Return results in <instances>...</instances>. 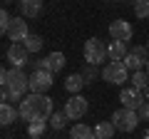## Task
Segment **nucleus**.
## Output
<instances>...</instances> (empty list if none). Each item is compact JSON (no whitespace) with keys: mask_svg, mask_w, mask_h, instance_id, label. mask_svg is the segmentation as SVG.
Wrapping results in <instances>:
<instances>
[{"mask_svg":"<svg viewBox=\"0 0 149 139\" xmlns=\"http://www.w3.org/2000/svg\"><path fill=\"white\" fill-rule=\"evenodd\" d=\"M20 119H25L27 124L30 122H37V119H50L52 117V99L45 95H35V92H30V95L25 97V99L20 102Z\"/></svg>","mask_w":149,"mask_h":139,"instance_id":"1","label":"nucleus"},{"mask_svg":"<svg viewBox=\"0 0 149 139\" xmlns=\"http://www.w3.org/2000/svg\"><path fill=\"white\" fill-rule=\"evenodd\" d=\"M0 85L10 92V99H25V92L30 90V77L22 72L20 67H13V70H3L0 72Z\"/></svg>","mask_w":149,"mask_h":139,"instance_id":"2","label":"nucleus"},{"mask_svg":"<svg viewBox=\"0 0 149 139\" xmlns=\"http://www.w3.org/2000/svg\"><path fill=\"white\" fill-rule=\"evenodd\" d=\"M109 57V55H107V45L102 42L100 38H90L85 42V62L87 65H102L104 62V60Z\"/></svg>","mask_w":149,"mask_h":139,"instance_id":"3","label":"nucleus"},{"mask_svg":"<svg viewBox=\"0 0 149 139\" xmlns=\"http://www.w3.org/2000/svg\"><path fill=\"white\" fill-rule=\"evenodd\" d=\"M139 122H142V119H139V114L134 112V109H127V107L117 109V112L112 114V124H114L119 132H134Z\"/></svg>","mask_w":149,"mask_h":139,"instance_id":"4","label":"nucleus"},{"mask_svg":"<svg viewBox=\"0 0 149 139\" xmlns=\"http://www.w3.org/2000/svg\"><path fill=\"white\" fill-rule=\"evenodd\" d=\"M102 80L109 85H124L129 80V70L124 67V62H109L102 70Z\"/></svg>","mask_w":149,"mask_h":139,"instance_id":"5","label":"nucleus"},{"mask_svg":"<svg viewBox=\"0 0 149 139\" xmlns=\"http://www.w3.org/2000/svg\"><path fill=\"white\" fill-rule=\"evenodd\" d=\"M147 60H149V50H147V45H134L132 50L127 52V57L122 60L124 62V67L129 70V72H137V70H142L144 65H147Z\"/></svg>","mask_w":149,"mask_h":139,"instance_id":"6","label":"nucleus"},{"mask_svg":"<svg viewBox=\"0 0 149 139\" xmlns=\"http://www.w3.org/2000/svg\"><path fill=\"white\" fill-rule=\"evenodd\" d=\"M119 102H122V107L139 112V107H142L147 99H144V92L142 90H137V87H124V90L119 92Z\"/></svg>","mask_w":149,"mask_h":139,"instance_id":"7","label":"nucleus"},{"mask_svg":"<svg viewBox=\"0 0 149 139\" xmlns=\"http://www.w3.org/2000/svg\"><path fill=\"white\" fill-rule=\"evenodd\" d=\"M50 87H52V72H47V70H32V75H30V92L42 95V92H47Z\"/></svg>","mask_w":149,"mask_h":139,"instance_id":"8","label":"nucleus"},{"mask_svg":"<svg viewBox=\"0 0 149 139\" xmlns=\"http://www.w3.org/2000/svg\"><path fill=\"white\" fill-rule=\"evenodd\" d=\"M87 109H90V104H87V99L82 95H72L67 99V104H65V114L70 119H82L87 114Z\"/></svg>","mask_w":149,"mask_h":139,"instance_id":"9","label":"nucleus"},{"mask_svg":"<svg viewBox=\"0 0 149 139\" xmlns=\"http://www.w3.org/2000/svg\"><path fill=\"white\" fill-rule=\"evenodd\" d=\"M65 55L62 52H52V55H47V57H42V60H37L35 62V70H47V72H60V70L65 67Z\"/></svg>","mask_w":149,"mask_h":139,"instance_id":"10","label":"nucleus"},{"mask_svg":"<svg viewBox=\"0 0 149 139\" xmlns=\"http://www.w3.org/2000/svg\"><path fill=\"white\" fill-rule=\"evenodd\" d=\"M5 57H8V62H10L13 67L22 70V65H27V60H30V52H27V47L22 42H17V45H10V47H8Z\"/></svg>","mask_w":149,"mask_h":139,"instance_id":"11","label":"nucleus"},{"mask_svg":"<svg viewBox=\"0 0 149 139\" xmlns=\"http://www.w3.org/2000/svg\"><path fill=\"white\" fill-rule=\"evenodd\" d=\"M109 35H112V40L129 42V40H132V35H134V27L129 25L127 20H112V25H109Z\"/></svg>","mask_w":149,"mask_h":139,"instance_id":"12","label":"nucleus"},{"mask_svg":"<svg viewBox=\"0 0 149 139\" xmlns=\"http://www.w3.org/2000/svg\"><path fill=\"white\" fill-rule=\"evenodd\" d=\"M27 35H30V30H27V20L15 17L13 25H10V32H8V40H13V45H17V42H25Z\"/></svg>","mask_w":149,"mask_h":139,"instance_id":"13","label":"nucleus"},{"mask_svg":"<svg viewBox=\"0 0 149 139\" xmlns=\"http://www.w3.org/2000/svg\"><path fill=\"white\" fill-rule=\"evenodd\" d=\"M129 47L127 42H119V40H112L109 45H107V55H109V62H122L124 57H127Z\"/></svg>","mask_w":149,"mask_h":139,"instance_id":"14","label":"nucleus"},{"mask_svg":"<svg viewBox=\"0 0 149 139\" xmlns=\"http://www.w3.org/2000/svg\"><path fill=\"white\" fill-rule=\"evenodd\" d=\"M15 119H20V109H15L10 102H3L0 104V124L3 127H10Z\"/></svg>","mask_w":149,"mask_h":139,"instance_id":"15","label":"nucleus"},{"mask_svg":"<svg viewBox=\"0 0 149 139\" xmlns=\"http://www.w3.org/2000/svg\"><path fill=\"white\" fill-rule=\"evenodd\" d=\"M22 17H37L42 13V0H20Z\"/></svg>","mask_w":149,"mask_h":139,"instance_id":"16","label":"nucleus"},{"mask_svg":"<svg viewBox=\"0 0 149 139\" xmlns=\"http://www.w3.org/2000/svg\"><path fill=\"white\" fill-rule=\"evenodd\" d=\"M85 85H87V82H85V77H82V75H77V72H74V75H70L67 80H65V90H67L70 95H80V90H82Z\"/></svg>","mask_w":149,"mask_h":139,"instance_id":"17","label":"nucleus"},{"mask_svg":"<svg viewBox=\"0 0 149 139\" xmlns=\"http://www.w3.org/2000/svg\"><path fill=\"white\" fill-rule=\"evenodd\" d=\"M70 139H97V137H95V129H90L87 124H74L70 129Z\"/></svg>","mask_w":149,"mask_h":139,"instance_id":"18","label":"nucleus"},{"mask_svg":"<svg viewBox=\"0 0 149 139\" xmlns=\"http://www.w3.org/2000/svg\"><path fill=\"white\" fill-rule=\"evenodd\" d=\"M114 129H117V127H114L112 122H100L95 127V137L97 139H112V137H114Z\"/></svg>","mask_w":149,"mask_h":139,"instance_id":"19","label":"nucleus"},{"mask_svg":"<svg viewBox=\"0 0 149 139\" xmlns=\"http://www.w3.org/2000/svg\"><path fill=\"white\" fill-rule=\"evenodd\" d=\"M129 80H132V87H137V90H142V92L149 87V75L144 72V70H137V72H132V77H129Z\"/></svg>","mask_w":149,"mask_h":139,"instance_id":"20","label":"nucleus"},{"mask_svg":"<svg viewBox=\"0 0 149 139\" xmlns=\"http://www.w3.org/2000/svg\"><path fill=\"white\" fill-rule=\"evenodd\" d=\"M22 45L27 47V52H30V55H35V52H40V50H42V38H40V35H27Z\"/></svg>","mask_w":149,"mask_h":139,"instance_id":"21","label":"nucleus"},{"mask_svg":"<svg viewBox=\"0 0 149 139\" xmlns=\"http://www.w3.org/2000/svg\"><path fill=\"white\" fill-rule=\"evenodd\" d=\"M13 20H15V17H13L8 10H0V32H3L5 38H8V32H10V25H13Z\"/></svg>","mask_w":149,"mask_h":139,"instance_id":"22","label":"nucleus"},{"mask_svg":"<svg viewBox=\"0 0 149 139\" xmlns=\"http://www.w3.org/2000/svg\"><path fill=\"white\" fill-rule=\"evenodd\" d=\"M67 114H65V109H62V112H52V117H50V127H52V129H62L65 127V124H67Z\"/></svg>","mask_w":149,"mask_h":139,"instance_id":"23","label":"nucleus"},{"mask_svg":"<svg viewBox=\"0 0 149 139\" xmlns=\"http://www.w3.org/2000/svg\"><path fill=\"white\" fill-rule=\"evenodd\" d=\"M45 127H47V122H45V119H37V122H30V124H27V134H30V137H42Z\"/></svg>","mask_w":149,"mask_h":139,"instance_id":"24","label":"nucleus"},{"mask_svg":"<svg viewBox=\"0 0 149 139\" xmlns=\"http://www.w3.org/2000/svg\"><path fill=\"white\" fill-rule=\"evenodd\" d=\"M134 15L137 17H149V0H134Z\"/></svg>","mask_w":149,"mask_h":139,"instance_id":"25","label":"nucleus"},{"mask_svg":"<svg viewBox=\"0 0 149 139\" xmlns=\"http://www.w3.org/2000/svg\"><path fill=\"white\" fill-rule=\"evenodd\" d=\"M82 77H85V82H92V80L97 77V67H95V65H90V67L82 72Z\"/></svg>","mask_w":149,"mask_h":139,"instance_id":"26","label":"nucleus"},{"mask_svg":"<svg viewBox=\"0 0 149 139\" xmlns=\"http://www.w3.org/2000/svg\"><path fill=\"white\" fill-rule=\"evenodd\" d=\"M139 119H144V122H149V102H144L142 107H139Z\"/></svg>","mask_w":149,"mask_h":139,"instance_id":"27","label":"nucleus"},{"mask_svg":"<svg viewBox=\"0 0 149 139\" xmlns=\"http://www.w3.org/2000/svg\"><path fill=\"white\" fill-rule=\"evenodd\" d=\"M144 99L149 102V87H147V90H144Z\"/></svg>","mask_w":149,"mask_h":139,"instance_id":"28","label":"nucleus"},{"mask_svg":"<svg viewBox=\"0 0 149 139\" xmlns=\"http://www.w3.org/2000/svg\"><path fill=\"white\" fill-rule=\"evenodd\" d=\"M144 72H147V75H149V60H147V65H144Z\"/></svg>","mask_w":149,"mask_h":139,"instance_id":"29","label":"nucleus"},{"mask_svg":"<svg viewBox=\"0 0 149 139\" xmlns=\"http://www.w3.org/2000/svg\"><path fill=\"white\" fill-rule=\"evenodd\" d=\"M10 3H13V0H3V5H10Z\"/></svg>","mask_w":149,"mask_h":139,"instance_id":"30","label":"nucleus"},{"mask_svg":"<svg viewBox=\"0 0 149 139\" xmlns=\"http://www.w3.org/2000/svg\"><path fill=\"white\" fill-rule=\"evenodd\" d=\"M147 50H149V42H147Z\"/></svg>","mask_w":149,"mask_h":139,"instance_id":"31","label":"nucleus"}]
</instances>
